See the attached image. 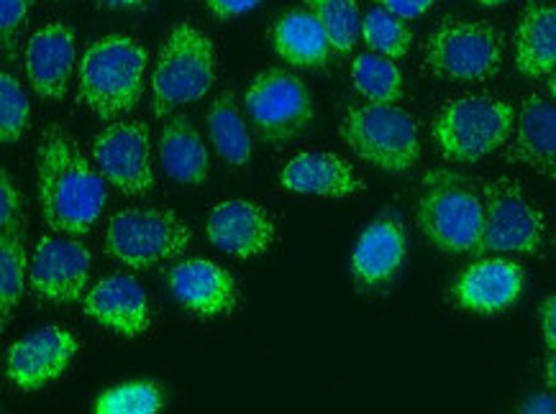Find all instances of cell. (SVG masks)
<instances>
[{
  "label": "cell",
  "instance_id": "36",
  "mask_svg": "<svg viewBox=\"0 0 556 414\" xmlns=\"http://www.w3.org/2000/svg\"><path fill=\"white\" fill-rule=\"evenodd\" d=\"M539 323H541V335H544V342L548 351H556V295L546 297L539 307Z\"/></svg>",
  "mask_w": 556,
  "mask_h": 414
},
{
  "label": "cell",
  "instance_id": "8",
  "mask_svg": "<svg viewBox=\"0 0 556 414\" xmlns=\"http://www.w3.org/2000/svg\"><path fill=\"white\" fill-rule=\"evenodd\" d=\"M190 228L173 210L131 207L111 218L105 231V254L131 269H152L185 254Z\"/></svg>",
  "mask_w": 556,
  "mask_h": 414
},
{
  "label": "cell",
  "instance_id": "25",
  "mask_svg": "<svg viewBox=\"0 0 556 414\" xmlns=\"http://www.w3.org/2000/svg\"><path fill=\"white\" fill-rule=\"evenodd\" d=\"M208 133L220 159L231 167H244L252 159V135L241 118L233 92H220L208 111Z\"/></svg>",
  "mask_w": 556,
  "mask_h": 414
},
{
  "label": "cell",
  "instance_id": "20",
  "mask_svg": "<svg viewBox=\"0 0 556 414\" xmlns=\"http://www.w3.org/2000/svg\"><path fill=\"white\" fill-rule=\"evenodd\" d=\"M405 256H408V238H405L401 218L384 212L356 238L352 251L354 280L362 287H382L403 269Z\"/></svg>",
  "mask_w": 556,
  "mask_h": 414
},
{
  "label": "cell",
  "instance_id": "16",
  "mask_svg": "<svg viewBox=\"0 0 556 414\" xmlns=\"http://www.w3.org/2000/svg\"><path fill=\"white\" fill-rule=\"evenodd\" d=\"M77 62V37L70 26L52 21L26 44V77L45 100H62L70 90Z\"/></svg>",
  "mask_w": 556,
  "mask_h": 414
},
{
  "label": "cell",
  "instance_id": "41",
  "mask_svg": "<svg viewBox=\"0 0 556 414\" xmlns=\"http://www.w3.org/2000/svg\"><path fill=\"white\" fill-rule=\"evenodd\" d=\"M475 3L484 5V9H495V5H503V3H508V0H475Z\"/></svg>",
  "mask_w": 556,
  "mask_h": 414
},
{
  "label": "cell",
  "instance_id": "24",
  "mask_svg": "<svg viewBox=\"0 0 556 414\" xmlns=\"http://www.w3.org/2000/svg\"><path fill=\"white\" fill-rule=\"evenodd\" d=\"M556 67V5L531 3L520 13L516 28V69L541 80Z\"/></svg>",
  "mask_w": 556,
  "mask_h": 414
},
{
  "label": "cell",
  "instance_id": "10",
  "mask_svg": "<svg viewBox=\"0 0 556 414\" xmlns=\"http://www.w3.org/2000/svg\"><path fill=\"white\" fill-rule=\"evenodd\" d=\"M244 105L269 144L295 139L313 120V98L305 82L280 67H269L249 82Z\"/></svg>",
  "mask_w": 556,
  "mask_h": 414
},
{
  "label": "cell",
  "instance_id": "33",
  "mask_svg": "<svg viewBox=\"0 0 556 414\" xmlns=\"http://www.w3.org/2000/svg\"><path fill=\"white\" fill-rule=\"evenodd\" d=\"M21 216V192L9 169H0V231L16 228Z\"/></svg>",
  "mask_w": 556,
  "mask_h": 414
},
{
  "label": "cell",
  "instance_id": "40",
  "mask_svg": "<svg viewBox=\"0 0 556 414\" xmlns=\"http://www.w3.org/2000/svg\"><path fill=\"white\" fill-rule=\"evenodd\" d=\"M546 88H548V95H552V100L556 103V67H554V73L548 75V82H546Z\"/></svg>",
  "mask_w": 556,
  "mask_h": 414
},
{
  "label": "cell",
  "instance_id": "30",
  "mask_svg": "<svg viewBox=\"0 0 556 414\" xmlns=\"http://www.w3.org/2000/svg\"><path fill=\"white\" fill-rule=\"evenodd\" d=\"M162 391L154 381H126L105 389L92 404V414H160Z\"/></svg>",
  "mask_w": 556,
  "mask_h": 414
},
{
  "label": "cell",
  "instance_id": "38",
  "mask_svg": "<svg viewBox=\"0 0 556 414\" xmlns=\"http://www.w3.org/2000/svg\"><path fill=\"white\" fill-rule=\"evenodd\" d=\"M98 3H101L103 9H111V11H134V9H139V5H144L147 0H98Z\"/></svg>",
  "mask_w": 556,
  "mask_h": 414
},
{
  "label": "cell",
  "instance_id": "12",
  "mask_svg": "<svg viewBox=\"0 0 556 414\" xmlns=\"http://www.w3.org/2000/svg\"><path fill=\"white\" fill-rule=\"evenodd\" d=\"M80 351L75 335L60 325H41L26 333L5 353V376L21 391H39L67 371Z\"/></svg>",
  "mask_w": 556,
  "mask_h": 414
},
{
  "label": "cell",
  "instance_id": "1",
  "mask_svg": "<svg viewBox=\"0 0 556 414\" xmlns=\"http://www.w3.org/2000/svg\"><path fill=\"white\" fill-rule=\"evenodd\" d=\"M37 177L41 216L52 231L83 235L98 223L109 203V182L62 128L52 126L41 133Z\"/></svg>",
  "mask_w": 556,
  "mask_h": 414
},
{
  "label": "cell",
  "instance_id": "29",
  "mask_svg": "<svg viewBox=\"0 0 556 414\" xmlns=\"http://www.w3.org/2000/svg\"><path fill=\"white\" fill-rule=\"evenodd\" d=\"M26 248L21 244L16 228L3 231L0 241V302H3V327H9L13 310H16L26 284Z\"/></svg>",
  "mask_w": 556,
  "mask_h": 414
},
{
  "label": "cell",
  "instance_id": "21",
  "mask_svg": "<svg viewBox=\"0 0 556 414\" xmlns=\"http://www.w3.org/2000/svg\"><path fill=\"white\" fill-rule=\"evenodd\" d=\"M280 184L295 195L344 199L365 192V180L341 156L331 152H301L285 164Z\"/></svg>",
  "mask_w": 556,
  "mask_h": 414
},
{
  "label": "cell",
  "instance_id": "22",
  "mask_svg": "<svg viewBox=\"0 0 556 414\" xmlns=\"http://www.w3.org/2000/svg\"><path fill=\"white\" fill-rule=\"evenodd\" d=\"M273 52L298 69H324L331 41L311 11H288L269 28Z\"/></svg>",
  "mask_w": 556,
  "mask_h": 414
},
{
  "label": "cell",
  "instance_id": "19",
  "mask_svg": "<svg viewBox=\"0 0 556 414\" xmlns=\"http://www.w3.org/2000/svg\"><path fill=\"white\" fill-rule=\"evenodd\" d=\"M505 159L556 182V103L531 95L520 105Z\"/></svg>",
  "mask_w": 556,
  "mask_h": 414
},
{
  "label": "cell",
  "instance_id": "2",
  "mask_svg": "<svg viewBox=\"0 0 556 414\" xmlns=\"http://www.w3.org/2000/svg\"><path fill=\"white\" fill-rule=\"evenodd\" d=\"M149 54L141 41L111 34L85 49L80 60V100L105 124L137 108L144 92Z\"/></svg>",
  "mask_w": 556,
  "mask_h": 414
},
{
  "label": "cell",
  "instance_id": "9",
  "mask_svg": "<svg viewBox=\"0 0 556 414\" xmlns=\"http://www.w3.org/2000/svg\"><path fill=\"white\" fill-rule=\"evenodd\" d=\"M484 231L480 254H539L546 218L520 182L501 177L484 184Z\"/></svg>",
  "mask_w": 556,
  "mask_h": 414
},
{
  "label": "cell",
  "instance_id": "35",
  "mask_svg": "<svg viewBox=\"0 0 556 414\" xmlns=\"http://www.w3.org/2000/svg\"><path fill=\"white\" fill-rule=\"evenodd\" d=\"M262 0H205V9H208L216 18H239L244 13L254 11Z\"/></svg>",
  "mask_w": 556,
  "mask_h": 414
},
{
  "label": "cell",
  "instance_id": "28",
  "mask_svg": "<svg viewBox=\"0 0 556 414\" xmlns=\"http://www.w3.org/2000/svg\"><path fill=\"white\" fill-rule=\"evenodd\" d=\"M362 39L375 54L388 56V60H401L410 52L413 31L401 16L375 5L362 21Z\"/></svg>",
  "mask_w": 556,
  "mask_h": 414
},
{
  "label": "cell",
  "instance_id": "4",
  "mask_svg": "<svg viewBox=\"0 0 556 414\" xmlns=\"http://www.w3.org/2000/svg\"><path fill=\"white\" fill-rule=\"evenodd\" d=\"M516 111L508 100L490 95L454 98L441 105L431 124L433 144L446 161L472 164L508 146L516 133Z\"/></svg>",
  "mask_w": 556,
  "mask_h": 414
},
{
  "label": "cell",
  "instance_id": "26",
  "mask_svg": "<svg viewBox=\"0 0 556 414\" xmlns=\"http://www.w3.org/2000/svg\"><path fill=\"white\" fill-rule=\"evenodd\" d=\"M352 82L367 103L397 105L405 100V80L395 60L375 52L359 54L352 64Z\"/></svg>",
  "mask_w": 556,
  "mask_h": 414
},
{
  "label": "cell",
  "instance_id": "18",
  "mask_svg": "<svg viewBox=\"0 0 556 414\" xmlns=\"http://www.w3.org/2000/svg\"><path fill=\"white\" fill-rule=\"evenodd\" d=\"M523 267L508 259H482L472 263L456 276L454 282V302L462 310L475 312V315H497L523 292Z\"/></svg>",
  "mask_w": 556,
  "mask_h": 414
},
{
  "label": "cell",
  "instance_id": "5",
  "mask_svg": "<svg viewBox=\"0 0 556 414\" xmlns=\"http://www.w3.org/2000/svg\"><path fill=\"white\" fill-rule=\"evenodd\" d=\"M216 47L201 28L177 24L162 47L152 73V111L167 118L182 105L208 95L216 85Z\"/></svg>",
  "mask_w": 556,
  "mask_h": 414
},
{
  "label": "cell",
  "instance_id": "14",
  "mask_svg": "<svg viewBox=\"0 0 556 414\" xmlns=\"http://www.w3.org/2000/svg\"><path fill=\"white\" fill-rule=\"evenodd\" d=\"M205 233L218 251L237 259H254L273 248L277 228L267 207L249 199H226L211 210Z\"/></svg>",
  "mask_w": 556,
  "mask_h": 414
},
{
  "label": "cell",
  "instance_id": "31",
  "mask_svg": "<svg viewBox=\"0 0 556 414\" xmlns=\"http://www.w3.org/2000/svg\"><path fill=\"white\" fill-rule=\"evenodd\" d=\"M31 120V103H28L26 90L21 88L16 77L3 73L0 75V139L3 144H16L24 135Z\"/></svg>",
  "mask_w": 556,
  "mask_h": 414
},
{
  "label": "cell",
  "instance_id": "34",
  "mask_svg": "<svg viewBox=\"0 0 556 414\" xmlns=\"http://www.w3.org/2000/svg\"><path fill=\"white\" fill-rule=\"evenodd\" d=\"M375 3L380 5V9L401 16L403 21H413V18L426 16V13L433 9L437 0H375Z\"/></svg>",
  "mask_w": 556,
  "mask_h": 414
},
{
  "label": "cell",
  "instance_id": "15",
  "mask_svg": "<svg viewBox=\"0 0 556 414\" xmlns=\"http://www.w3.org/2000/svg\"><path fill=\"white\" fill-rule=\"evenodd\" d=\"M167 282L177 302L201 318H226L239 305L237 280L211 259L180 261Z\"/></svg>",
  "mask_w": 556,
  "mask_h": 414
},
{
  "label": "cell",
  "instance_id": "39",
  "mask_svg": "<svg viewBox=\"0 0 556 414\" xmlns=\"http://www.w3.org/2000/svg\"><path fill=\"white\" fill-rule=\"evenodd\" d=\"M546 384L556 391V351H552L546 361Z\"/></svg>",
  "mask_w": 556,
  "mask_h": 414
},
{
  "label": "cell",
  "instance_id": "17",
  "mask_svg": "<svg viewBox=\"0 0 556 414\" xmlns=\"http://www.w3.org/2000/svg\"><path fill=\"white\" fill-rule=\"evenodd\" d=\"M83 310L92 323L121 338H137L149 331L152 312L149 297L141 284L128 274L105 276L83 299Z\"/></svg>",
  "mask_w": 556,
  "mask_h": 414
},
{
  "label": "cell",
  "instance_id": "6",
  "mask_svg": "<svg viewBox=\"0 0 556 414\" xmlns=\"http://www.w3.org/2000/svg\"><path fill=\"white\" fill-rule=\"evenodd\" d=\"M339 133L362 161L388 174H405L420 156L418 120L401 105H354L341 120Z\"/></svg>",
  "mask_w": 556,
  "mask_h": 414
},
{
  "label": "cell",
  "instance_id": "23",
  "mask_svg": "<svg viewBox=\"0 0 556 414\" xmlns=\"http://www.w3.org/2000/svg\"><path fill=\"white\" fill-rule=\"evenodd\" d=\"M160 164L162 171L177 184H201L208 177V148L203 144L198 126L182 113L167 118L165 128H162Z\"/></svg>",
  "mask_w": 556,
  "mask_h": 414
},
{
  "label": "cell",
  "instance_id": "13",
  "mask_svg": "<svg viewBox=\"0 0 556 414\" xmlns=\"http://www.w3.org/2000/svg\"><path fill=\"white\" fill-rule=\"evenodd\" d=\"M90 280V251L73 238L45 235L28 263V282L37 297L67 305L80 299Z\"/></svg>",
  "mask_w": 556,
  "mask_h": 414
},
{
  "label": "cell",
  "instance_id": "11",
  "mask_svg": "<svg viewBox=\"0 0 556 414\" xmlns=\"http://www.w3.org/2000/svg\"><path fill=\"white\" fill-rule=\"evenodd\" d=\"M92 159L103 180L121 195H147L154 184L152 141L141 120H116L92 141Z\"/></svg>",
  "mask_w": 556,
  "mask_h": 414
},
{
  "label": "cell",
  "instance_id": "3",
  "mask_svg": "<svg viewBox=\"0 0 556 414\" xmlns=\"http://www.w3.org/2000/svg\"><path fill=\"white\" fill-rule=\"evenodd\" d=\"M418 228L441 254H480L484 199L452 171L437 169L424 177L416 207Z\"/></svg>",
  "mask_w": 556,
  "mask_h": 414
},
{
  "label": "cell",
  "instance_id": "32",
  "mask_svg": "<svg viewBox=\"0 0 556 414\" xmlns=\"http://www.w3.org/2000/svg\"><path fill=\"white\" fill-rule=\"evenodd\" d=\"M28 5H31V0H0V34H3L5 52H9L18 37L21 26H24Z\"/></svg>",
  "mask_w": 556,
  "mask_h": 414
},
{
  "label": "cell",
  "instance_id": "7",
  "mask_svg": "<svg viewBox=\"0 0 556 414\" xmlns=\"http://www.w3.org/2000/svg\"><path fill=\"white\" fill-rule=\"evenodd\" d=\"M503 34L488 21L448 18L424 49L426 73L448 82H484L503 67Z\"/></svg>",
  "mask_w": 556,
  "mask_h": 414
},
{
  "label": "cell",
  "instance_id": "27",
  "mask_svg": "<svg viewBox=\"0 0 556 414\" xmlns=\"http://www.w3.org/2000/svg\"><path fill=\"white\" fill-rule=\"evenodd\" d=\"M308 11L324 26L331 49L339 54H349L362 37V13L356 0H305Z\"/></svg>",
  "mask_w": 556,
  "mask_h": 414
},
{
  "label": "cell",
  "instance_id": "37",
  "mask_svg": "<svg viewBox=\"0 0 556 414\" xmlns=\"http://www.w3.org/2000/svg\"><path fill=\"white\" fill-rule=\"evenodd\" d=\"M518 414H556V394H536L526 399Z\"/></svg>",
  "mask_w": 556,
  "mask_h": 414
}]
</instances>
